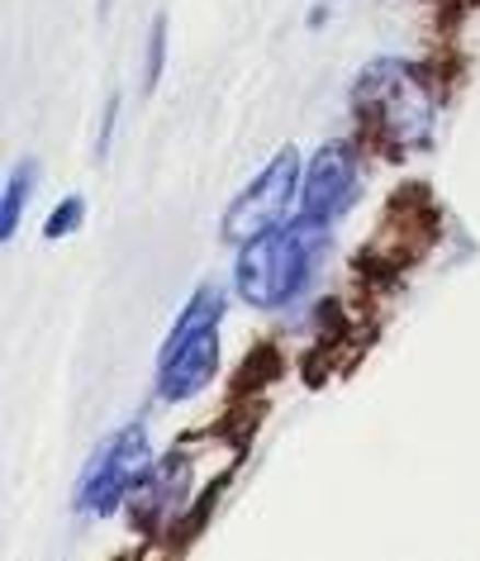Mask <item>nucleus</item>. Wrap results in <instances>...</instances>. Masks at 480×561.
Masks as SVG:
<instances>
[{"label": "nucleus", "instance_id": "obj_1", "mask_svg": "<svg viewBox=\"0 0 480 561\" xmlns=\"http://www.w3.org/2000/svg\"><path fill=\"white\" fill-rule=\"evenodd\" d=\"M352 115H357L366 152L409 158V152L428 148L433 119H437V95L414 62L376 58L362 67L357 87H352Z\"/></svg>", "mask_w": 480, "mask_h": 561}, {"label": "nucleus", "instance_id": "obj_2", "mask_svg": "<svg viewBox=\"0 0 480 561\" xmlns=\"http://www.w3.org/2000/svg\"><path fill=\"white\" fill-rule=\"evenodd\" d=\"M323 233L329 229L295 219L290 229L281 224V229L243 243L238 248V262H233L238 296H243L252 310H262V314L286 310V305L309 286V272H315V252L323 243Z\"/></svg>", "mask_w": 480, "mask_h": 561}, {"label": "nucleus", "instance_id": "obj_3", "mask_svg": "<svg viewBox=\"0 0 480 561\" xmlns=\"http://www.w3.org/2000/svg\"><path fill=\"white\" fill-rule=\"evenodd\" d=\"M437 229H443V219H437V205L428 186H404L390 195L386 205V219H380L376 238L362 248L357 266L366 272H380V276H400L404 266H414L423 252L433 248Z\"/></svg>", "mask_w": 480, "mask_h": 561}, {"label": "nucleus", "instance_id": "obj_4", "mask_svg": "<svg viewBox=\"0 0 480 561\" xmlns=\"http://www.w3.org/2000/svg\"><path fill=\"white\" fill-rule=\"evenodd\" d=\"M152 467V443L144 424H129L119 428L115 438H105L101 447L91 453V461L81 467V481H77V514H115L119 504H129L134 485L144 481V471Z\"/></svg>", "mask_w": 480, "mask_h": 561}, {"label": "nucleus", "instance_id": "obj_5", "mask_svg": "<svg viewBox=\"0 0 480 561\" xmlns=\"http://www.w3.org/2000/svg\"><path fill=\"white\" fill-rule=\"evenodd\" d=\"M300 181H305L300 152L281 148L276 158L266 162V172L252 181L248 191H238V201L229 205V215H224V224H219L224 243L243 248V243H252V238L281 229V224L290 219V205L300 201Z\"/></svg>", "mask_w": 480, "mask_h": 561}, {"label": "nucleus", "instance_id": "obj_6", "mask_svg": "<svg viewBox=\"0 0 480 561\" xmlns=\"http://www.w3.org/2000/svg\"><path fill=\"white\" fill-rule=\"evenodd\" d=\"M357 191H362V152L352 144H323L315 152V162L305 167L295 219L319 224V229H333V224L352 209Z\"/></svg>", "mask_w": 480, "mask_h": 561}, {"label": "nucleus", "instance_id": "obj_7", "mask_svg": "<svg viewBox=\"0 0 480 561\" xmlns=\"http://www.w3.org/2000/svg\"><path fill=\"white\" fill-rule=\"evenodd\" d=\"M186 490H191V457L172 447V453H167L162 461H152V467L144 471V481L134 485V495H129L134 528L158 533L167 518H176L181 510H186Z\"/></svg>", "mask_w": 480, "mask_h": 561}, {"label": "nucleus", "instance_id": "obj_8", "mask_svg": "<svg viewBox=\"0 0 480 561\" xmlns=\"http://www.w3.org/2000/svg\"><path fill=\"white\" fill-rule=\"evenodd\" d=\"M219 371V329H205L186 339L176 353H162L158 357V396L167 404L176 400H195L201 390L215 381Z\"/></svg>", "mask_w": 480, "mask_h": 561}, {"label": "nucleus", "instance_id": "obj_9", "mask_svg": "<svg viewBox=\"0 0 480 561\" xmlns=\"http://www.w3.org/2000/svg\"><path fill=\"white\" fill-rule=\"evenodd\" d=\"M34 186H38V162L24 158L15 172H10V181H5V201H0V238H15L20 215L34 201Z\"/></svg>", "mask_w": 480, "mask_h": 561}, {"label": "nucleus", "instance_id": "obj_10", "mask_svg": "<svg viewBox=\"0 0 480 561\" xmlns=\"http://www.w3.org/2000/svg\"><path fill=\"white\" fill-rule=\"evenodd\" d=\"M281 371H286V362L276 357V347H258V353H252V357L243 362V371H238L233 396H238V400H248L252 390H266V386H272Z\"/></svg>", "mask_w": 480, "mask_h": 561}, {"label": "nucleus", "instance_id": "obj_11", "mask_svg": "<svg viewBox=\"0 0 480 561\" xmlns=\"http://www.w3.org/2000/svg\"><path fill=\"white\" fill-rule=\"evenodd\" d=\"M81 219H87V201H81V195H67V201L44 219V238H48V243H58V238H72L81 229Z\"/></svg>", "mask_w": 480, "mask_h": 561}, {"label": "nucleus", "instance_id": "obj_12", "mask_svg": "<svg viewBox=\"0 0 480 561\" xmlns=\"http://www.w3.org/2000/svg\"><path fill=\"white\" fill-rule=\"evenodd\" d=\"M162 67H167V20H152L148 30V67H144V91H152L162 81Z\"/></svg>", "mask_w": 480, "mask_h": 561}, {"label": "nucleus", "instance_id": "obj_13", "mask_svg": "<svg viewBox=\"0 0 480 561\" xmlns=\"http://www.w3.org/2000/svg\"><path fill=\"white\" fill-rule=\"evenodd\" d=\"M115 119H119V95H110L105 124H101V144H95V152H101V158H110V134H115Z\"/></svg>", "mask_w": 480, "mask_h": 561}, {"label": "nucleus", "instance_id": "obj_14", "mask_svg": "<svg viewBox=\"0 0 480 561\" xmlns=\"http://www.w3.org/2000/svg\"><path fill=\"white\" fill-rule=\"evenodd\" d=\"M95 10H101V20L110 15V0H95Z\"/></svg>", "mask_w": 480, "mask_h": 561}]
</instances>
